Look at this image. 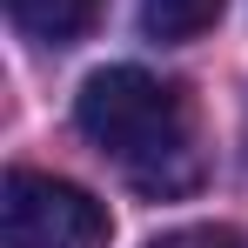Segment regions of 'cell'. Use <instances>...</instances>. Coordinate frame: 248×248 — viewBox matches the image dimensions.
Instances as JSON below:
<instances>
[{
	"instance_id": "277c9868",
	"label": "cell",
	"mask_w": 248,
	"mask_h": 248,
	"mask_svg": "<svg viewBox=\"0 0 248 248\" xmlns=\"http://www.w3.org/2000/svg\"><path fill=\"white\" fill-rule=\"evenodd\" d=\"M228 0H141V34L148 41H195L221 20Z\"/></svg>"
},
{
	"instance_id": "3957f363",
	"label": "cell",
	"mask_w": 248,
	"mask_h": 248,
	"mask_svg": "<svg viewBox=\"0 0 248 248\" xmlns=\"http://www.w3.org/2000/svg\"><path fill=\"white\" fill-rule=\"evenodd\" d=\"M7 20L41 47H74L101 20V0H7Z\"/></svg>"
},
{
	"instance_id": "5b68a950",
	"label": "cell",
	"mask_w": 248,
	"mask_h": 248,
	"mask_svg": "<svg viewBox=\"0 0 248 248\" xmlns=\"http://www.w3.org/2000/svg\"><path fill=\"white\" fill-rule=\"evenodd\" d=\"M148 248H248V235L228 228V221H195V228H174V235H161Z\"/></svg>"
},
{
	"instance_id": "6da1fadb",
	"label": "cell",
	"mask_w": 248,
	"mask_h": 248,
	"mask_svg": "<svg viewBox=\"0 0 248 248\" xmlns=\"http://www.w3.org/2000/svg\"><path fill=\"white\" fill-rule=\"evenodd\" d=\"M74 127L155 202L202 181V121L181 81L148 67H101L74 101Z\"/></svg>"
},
{
	"instance_id": "7a4b0ae2",
	"label": "cell",
	"mask_w": 248,
	"mask_h": 248,
	"mask_svg": "<svg viewBox=\"0 0 248 248\" xmlns=\"http://www.w3.org/2000/svg\"><path fill=\"white\" fill-rule=\"evenodd\" d=\"M0 235H7V248H108L114 215L81 181L14 168L0 188Z\"/></svg>"
}]
</instances>
